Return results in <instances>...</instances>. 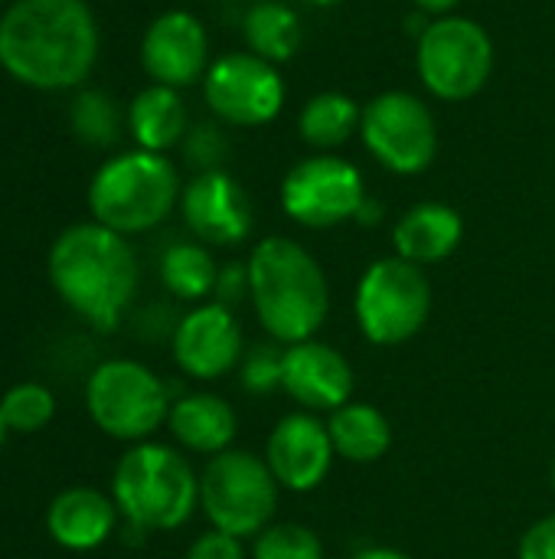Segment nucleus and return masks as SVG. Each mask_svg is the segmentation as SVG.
Here are the masks:
<instances>
[{
    "label": "nucleus",
    "mask_w": 555,
    "mask_h": 559,
    "mask_svg": "<svg viewBox=\"0 0 555 559\" xmlns=\"http://www.w3.org/2000/svg\"><path fill=\"white\" fill-rule=\"evenodd\" d=\"M118 504L114 498L95 488H65L49 501L46 531L49 537L72 554H85L101 547L118 527Z\"/></svg>",
    "instance_id": "18"
},
{
    "label": "nucleus",
    "mask_w": 555,
    "mask_h": 559,
    "mask_svg": "<svg viewBox=\"0 0 555 559\" xmlns=\"http://www.w3.org/2000/svg\"><path fill=\"white\" fill-rule=\"evenodd\" d=\"M245 357L242 328L232 308L219 301H203L186 311L173 328V364L190 380H222Z\"/></svg>",
    "instance_id": "13"
},
{
    "label": "nucleus",
    "mask_w": 555,
    "mask_h": 559,
    "mask_svg": "<svg viewBox=\"0 0 555 559\" xmlns=\"http://www.w3.org/2000/svg\"><path fill=\"white\" fill-rule=\"evenodd\" d=\"M278 481L262 455L226 449L209 459L200 475V508L213 531L255 540L278 511Z\"/></svg>",
    "instance_id": "6"
},
{
    "label": "nucleus",
    "mask_w": 555,
    "mask_h": 559,
    "mask_svg": "<svg viewBox=\"0 0 555 559\" xmlns=\"http://www.w3.org/2000/svg\"><path fill=\"white\" fill-rule=\"evenodd\" d=\"M281 390L304 413H334L353 396V367L337 347L324 341L311 337L288 344L281 364Z\"/></svg>",
    "instance_id": "17"
},
{
    "label": "nucleus",
    "mask_w": 555,
    "mask_h": 559,
    "mask_svg": "<svg viewBox=\"0 0 555 559\" xmlns=\"http://www.w3.org/2000/svg\"><path fill=\"white\" fill-rule=\"evenodd\" d=\"M141 66L157 85L183 88L200 82L213 66L206 26L186 10L160 13L141 39Z\"/></svg>",
    "instance_id": "16"
},
{
    "label": "nucleus",
    "mask_w": 555,
    "mask_h": 559,
    "mask_svg": "<svg viewBox=\"0 0 555 559\" xmlns=\"http://www.w3.org/2000/svg\"><path fill=\"white\" fill-rule=\"evenodd\" d=\"M464 239V219L455 206L425 200L406 210L393 229V246L396 255L412 262V265H438L448 255L458 252Z\"/></svg>",
    "instance_id": "19"
},
{
    "label": "nucleus",
    "mask_w": 555,
    "mask_h": 559,
    "mask_svg": "<svg viewBox=\"0 0 555 559\" xmlns=\"http://www.w3.org/2000/svg\"><path fill=\"white\" fill-rule=\"evenodd\" d=\"M186 559H249V554L239 537L222 531H206L190 544Z\"/></svg>",
    "instance_id": "31"
},
{
    "label": "nucleus",
    "mask_w": 555,
    "mask_h": 559,
    "mask_svg": "<svg viewBox=\"0 0 555 559\" xmlns=\"http://www.w3.org/2000/svg\"><path fill=\"white\" fill-rule=\"evenodd\" d=\"M209 111L232 128H262L285 108V79L255 52H226L203 75Z\"/></svg>",
    "instance_id": "12"
},
{
    "label": "nucleus",
    "mask_w": 555,
    "mask_h": 559,
    "mask_svg": "<svg viewBox=\"0 0 555 559\" xmlns=\"http://www.w3.org/2000/svg\"><path fill=\"white\" fill-rule=\"evenodd\" d=\"M517 559H555V514H546L520 537Z\"/></svg>",
    "instance_id": "32"
},
{
    "label": "nucleus",
    "mask_w": 555,
    "mask_h": 559,
    "mask_svg": "<svg viewBox=\"0 0 555 559\" xmlns=\"http://www.w3.org/2000/svg\"><path fill=\"white\" fill-rule=\"evenodd\" d=\"M350 559H412V557H409V554H402V550H393V547H366V550L353 554Z\"/></svg>",
    "instance_id": "35"
},
{
    "label": "nucleus",
    "mask_w": 555,
    "mask_h": 559,
    "mask_svg": "<svg viewBox=\"0 0 555 559\" xmlns=\"http://www.w3.org/2000/svg\"><path fill=\"white\" fill-rule=\"evenodd\" d=\"M281 364H285V350H278L275 344H255L252 350H245L242 357V386L249 393H272L281 390Z\"/></svg>",
    "instance_id": "29"
},
{
    "label": "nucleus",
    "mask_w": 555,
    "mask_h": 559,
    "mask_svg": "<svg viewBox=\"0 0 555 559\" xmlns=\"http://www.w3.org/2000/svg\"><path fill=\"white\" fill-rule=\"evenodd\" d=\"M213 295L226 308H232L236 301H242L249 295V265L232 262V265L219 269V278H216V292Z\"/></svg>",
    "instance_id": "33"
},
{
    "label": "nucleus",
    "mask_w": 555,
    "mask_h": 559,
    "mask_svg": "<svg viewBox=\"0 0 555 559\" xmlns=\"http://www.w3.org/2000/svg\"><path fill=\"white\" fill-rule=\"evenodd\" d=\"M553 495H555V462H553Z\"/></svg>",
    "instance_id": "39"
},
{
    "label": "nucleus",
    "mask_w": 555,
    "mask_h": 559,
    "mask_svg": "<svg viewBox=\"0 0 555 559\" xmlns=\"http://www.w3.org/2000/svg\"><path fill=\"white\" fill-rule=\"evenodd\" d=\"M180 213L203 246H239L249 239L255 213L245 187L219 170H200L180 193Z\"/></svg>",
    "instance_id": "14"
},
{
    "label": "nucleus",
    "mask_w": 555,
    "mask_h": 559,
    "mask_svg": "<svg viewBox=\"0 0 555 559\" xmlns=\"http://www.w3.org/2000/svg\"><path fill=\"white\" fill-rule=\"evenodd\" d=\"M0 3H3V0H0Z\"/></svg>",
    "instance_id": "40"
},
{
    "label": "nucleus",
    "mask_w": 555,
    "mask_h": 559,
    "mask_svg": "<svg viewBox=\"0 0 555 559\" xmlns=\"http://www.w3.org/2000/svg\"><path fill=\"white\" fill-rule=\"evenodd\" d=\"M415 69L429 95L442 102H468L494 72L491 33L468 16H435L419 33Z\"/></svg>",
    "instance_id": "9"
},
{
    "label": "nucleus",
    "mask_w": 555,
    "mask_h": 559,
    "mask_svg": "<svg viewBox=\"0 0 555 559\" xmlns=\"http://www.w3.org/2000/svg\"><path fill=\"white\" fill-rule=\"evenodd\" d=\"M7 432H10V429H7V423H3V416H0V449H3V442H7Z\"/></svg>",
    "instance_id": "38"
},
{
    "label": "nucleus",
    "mask_w": 555,
    "mask_h": 559,
    "mask_svg": "<svg viewBox=\"0 0 555 559\" xmlns=\"http://www.w3.org/2000/svg\"><path fill=\"white\" fill-rule=\"evenodd\" d=\"M304 3H314V7H337V3H343V0H304Z\"/></svg>",
    "instance_id": "37"
},
{
    "label": "nucleus",
    "mask_w": 555,
    "mask_h": 559,
    "mask_svg": "<svg viewBox=\"0 0 555 559\" xmlns=\"http://www.w3.org/2000/svg\"><path fill=\"white\" fill-rule=\"evenodd\" d=\"M95 59L98 23L85 0H13L0 16V69L29 88H75Z\"/></svg>",
    "instance_id": "1"
},
{
    "label": "nucleus",
    "mask_w": 555,
    "mask_h": 559,
    "mask_svg": "<svg viewBox=\"0 0 555 559\" xmlns=\"http://www.w3.org/2000/svg\"><path fill=\"white\" fill-rule=\"evenodd\" d=\"M249 301L275 344L311 341L330 314L321 262L288 236H265L249 255Z\"/></svg>",
    "instance_id": "3"
},
{
    "label": "nucleus",
    "mask_w": 555,
    "mask_h": 559,
    "mask_svg": "<svg viewBox=\"0 0 555 559\" xmlns=\"http://www.w3.org/2000/svg\"><path fill=\"white\" fill-rule=\"evenodd\" d=\"M242 36L249 52L268 59V62H288L304 39V26L298 10H291L281 0H258L242 16Z\"/></svg>",
    "instance_id": "23"
},
{
    "label": "nucleus",
    "mask_w": 555,
    "mask_h": 559,
    "mask_svg": "<svg viewBox=\"0 0 555 559\" xmlns=\"http://www.w3.org/2000/svg\"><path fill=\"white\" fill-rule=\"evenodd\" d=\"M167 426H170L177 445L213 459V455L232 449V439L239 432V416L216 393H186V396L173 400Z\"/></svg>",
    "instance_id": "20"
},
{
    "label": "nucleus",
    "mask_w": 555,
    "mask_h": 559,
    "mask_svg": "<svg viewBox=\"0 0 555 559\" xmlns=\"http://www.w3.org/2000/svg\"><path fill=\"white\" fill-rule=\"evenodd\" d=\"M219 265L203 242H173L160 255V282L180 301H200L216 292Z\"/></svg>",
    "instance_id": "25"
},
{
    "label": "nucleus",
    "mask_w": 555,
    "mask_h": 559,
    "mask_svg": "<svg viewBox=\"0 0 555 559\" xmlns=\"http://www.w3.org/2000/svg\"><path fill=\"white\" fill-rule=\"evenodd\" d=\"M334 442L327 423L314 413H288L275 423L265 442V465L285 491L307 495L324 485L334 465Z\"/></svg>",
    "instance_id": "15"
},
{
    "label": "nucleus",
    "mask_w": 555,
    "mask_h": 559,
    "mask_svg": "<svg viewBox=\"0 0 555 559\" xmlns=\"http://www.w3.org/2000/svg\"><path fill=\"white\" fill-rule=\"evenodd\" d=\"M170 406L164 380L137 360H105L85 380L88 419L118 442H147L167 423Z\"/></svg>",
    "instance_id": "7"
},
{
    "label": "nucleus",
    "mask_w": 555,
    "mask_h": 559,
    "mask_svg": "<svg viewBox=\"0 0 555 559\" xmlns=\"http://www.w3.org/2000/svg\"><path fill=\"white\" fill-rule=\"evenodd\" d=\"M360 121H363V108L350 95L321 92L304 102V108L298 115V131L307 147L327 154V151L347 144L360 131Z\"/></svg>",
    "instance_id": "24"
},
{
    "label": "nucleus",
    "mask_w": 555,
    "mask_h": 559,
    "mask_svg": "<svg viewBox=\"0 0 555 559\" xmlns=\"http://www.w3.org/2000/svg\"><path fill=\"white\" fill-rule=\"evenodd\" d=\"M183 147H186L190 164H196L200 170H219L229 144H226V138H222V131L216 124H196V128L186 131Z\"/></svg>",
    "instance_id": "30"
},
{
    "label": "nucleus",
    "mask_w": 555,
    "mask_h": 559,
    "mask_svg": "<svg viewBox=\"0 0 555 559\" xmlns=\"http://www.w3.org/2000/svg\"><path fill=\"white\" fill-rule=\"evenodd\" d=\"M111 498L128 534L177 531L200 508V478L177 449L164 442H137L114 465Z\"/></svg>",
    "instance_id": "4"
},
{
    "label": "nucleus",
    "mask_w": 555,
    "mask_h": 559,
    "mask_svg": "<svg viewBox=\"0 0 555 559\" xmlns=\"http://www.w3.org/2000/svg\"><path fill=\"white\" fill-rule=\"evenodd\" d=\"M360 138L386 170L402 177L429 170L438 154L435 115L419 95L406 88L379 92L363 108Z\"/></svg>",
    "instance_id": "10"
},
{
    "label": "nucleus",
    "mask_w": 555,
    "mask_h": 559,
    "mask_svg": "<svg viewBox=\"0 0 555 559\" xmlns=\"http://www.w3.org/2000/svg\"><path fill=\"white\" fill-rule=\"evenodd\" d=\"M252 559H324V544L304 524H268L252 540Z\"/></svg>",
    "instance_id": "28"
},
{
    "label": "nucleus",
    "mask_w": 555,
    "mask_h": 559,
    "mask_svg": "<svg viewBox=\"0 0 555 559\" xmlns=\"http://www.w3.org/2000/svg\"><path fill=\"white\" fill-rule=\"evenodd\" d=\"M46 269L59 301L95 331H114L137 292V255L128 236L95 219L62 229Z\"/></svg>",
    "instance_id": "2"
},
{
    "label": "nucleus",
    "mask_w": 555,
    "mask_h": 559,
    "mask_svg": "<svg viewBox=\"0 0 555 559\" xmlns=\"http://www.w3.org/2000/svg\"><path fill=\"white\" fill-rule=\"evenodd\" d=\"M366 203V183L357 164L337 154H311L281 180V210L307 229H334L357 219Z\"/></svg>",
    "instance_id": "11"
},
{
    "label": "nucleus",
    "mask_w": 555,
    "mask_h": 559,
    "mask_svg": "<svg viewBox=\"0 0 555 559\" xmlns=\"http://www.w3.org/2000/svg\"><path fill=\"white\" fill-rule=\"evenodd\" d=\"M419 13H429V16H448L461 0H412Z\"/></svg>",
    "instance_id": "34"
},
{
    "label": "nucleus",
    "mask_w": 555,
    "mask_h": 559,
    "mask_svg": "<svg viewBox=\"0 0 555 559\" xmlns=\"http://www.w3.org/2000/svg\"><path fill=\"white\" fill-rule=\"evenodd\" d=\"M353 314L370 344L399 347L425 328L432 314V282L422 265L399 255L376 259L357 282Z\"/></svg>",
    "instance_id": "8"
},
{
    "label": "nucleus",
    "mask_w": 555,
    "mask_h": 559,
    "mask_svg": "<svg viewBox=\"0 0 555 559\" xmlns=\"http://www.w3.org/2000/svg\"><path fill=\"white\" fill-rule=\"evenodd\" d=\"M69 121H72V131L79 134V141H85L92 147H108L121 134L118 105L111 95H105L98 88H85L75 95V102L69 108Z\"/></svg>",
    "instance_id": "26"
},
{
    "label": "nucleus",
    "mask_w": 555,
    "mask_h": 559,
    "mask_svg": "<svg viewBox=\"0 0 555 559\" xmlns=\"http://www.w3.org/2000/svg\"><path fill=\"white\" fill-rule=\"evenodd\" d=\"M0 416L10 432L33 436L39 429H46L49 419L56 416V396L43 383H16L3 393Z\"/></svg>",
    "instance_id": "27"
},
{
    "label": "nucleus",
    "mask_w": 555,
    "mask_h": 559,
    "mask_svg": "<svg viewBox=\"0 0 555 559\" xmlns=\"http://www.w3.org/2000/svg\"><path fill=\"white\" fill-rule=\"evenodd\" d=\"M379 216H383V206H379L376 200H370V197H366V203L360 206L357 219H360V223H379Z\"/></svg>",
    "instance_id": "36"
},
{
    "label": "nucleus",
    "mask_w": 555,
    "mask_h": 559,
    "mask_svg": "<svg viewBox=\"0 0 555 559\" xmlns=\"http://www.w3.org/2000/svg\"><path fill=\"white\" fill-rule=\"evenodd\" d=\"M177 167L154 151L134 147L105 160L88 183L92 219L121 233L137 236L160 226L180 203Z\"/></svg>",
    "instance_id": "5"
},
{
    "label": "nucleus",
    "mask_w": 555,
    "mask_h": 559,
    "mask_svg": "<svg viewBox=\"0 0 555 559\" xmlns=\"http://www.w3.org/2000/svg\"><path fill=\"white\" fill-rule=\"evenodd\" d=\"M327 432L334 442V452L353 465L379 462L393 449V426L383 409L370 403H343L330 413Z\"/></svg>",
    "instance_id": "22"
},
{
    "label": "nucleus",
    "mask_w": 555,
    "mask_h": 559,
    "mask_svg": "<svg viewBox=\"0 0 555 559\" xmlns=\"http://www.w3.org/2000/svg\"><path fill=\"white\" fill-rule=\"evenodd\" d=\"M128 128L137 141V147L164 154L173 144L186 138V105L180 98V88L170 85H147L134 95L128 108Z\"/></svg>",
    "instance_id": "21"
}]
</instances>
